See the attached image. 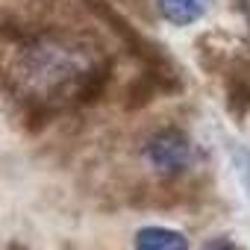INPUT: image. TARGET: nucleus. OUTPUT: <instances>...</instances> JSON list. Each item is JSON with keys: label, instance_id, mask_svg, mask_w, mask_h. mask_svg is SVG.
<instances>
[{"label": "nucleus", "instance_id": "39448f33", "mask_svg": "<svg viewBox=\"0 0 250 250\" xmlns=\"http://www.w3.org/2000/svg\"><path fill=\"white\" fill-rule=\"evenodd\" d=\"M227 109L232 118H244L250 112V80L244 74H232L227 83Z\"/></svg>", "mask_w": 250, "mask_h": 250}, {"label": "nucleus", "instance_id": "20e7f679", "mask_svg": "<svg viewBox=\"0 0 250 250\" xmlns=\"http://www.w3.org/2000/svg\"><path fill=\"white\" fill-rule=\"evenodd\" d=\"M203 3L206 0H156V9L168 24L188 27L203 15Z\"/></svg>", "mask_w": 250, "mask_h": 250}, {"label": "nucleus", "instance_id": "0eeeda50", "mask_svg": "<svg viewBox=\"0 0 250 250\" xmlns=\"http://www.w3.org/2000/svg\"><path fill=\"white\" fill-rule=\"evenodd\" d=\"M12 250H24V247H18V244H15V247H12Z\"/></svg>", "mask_w": 250, "mask_h": 250}, {"label": "nucleus", "instance_id": "423d86ee", "mask_svg": "<svg viewBox=\"0 0 250 250\" xmlns=\"http://www.w3.org/2000/svg\"><path fill=\"white\" fill-rule=\"evenodd\" d=\"M203 250H238L229 238H212V241H206V247Z\"/></svg>", "mask_w": 250, "mask_h": 250}, {"label": "nucleus", "instance_id": "7ed1b4c3", "mask_svg": "<svg viewBox=\"0 0 250 250\" xmlns=\"http://www.w3.org/2000/svg\"><path fill=\"white\" fill-rule=\"evenodd\" d=\"M136 250H188V238L168 227H145L136 232Z\"/></svg>", "mask_w": 250, "mask_h": 250}, {"label": "nucleus", "instance_id": "f03ea898", "mask_svg": "<svg viewBox=\"0 0 250 250\" xmlns=\"http://www.w3.org/2000/svg\"><path fill=\"white\" fill-rule=\"evenodd\" d=\"M180 91V80H174L165 65H150L147 71H142L139 77H133L127 83V88H124V109L127 112H139L145 106H150L153 100H159L162 94H174Z\"/></svg>", "mask_w": 250, "mask_h": 250}, {"label": "nucleus", "instance_id": "f257e3e1", "mask_svg": "<svg viewBox=\"0 0 250 250\" xmlns=\"http://www.w3.org/2000/svg\"><path fill=\"white\" fill-rule=\"evenodd\" d=\"M145 156L159 174H165V180H183V174H188L191 165L197 162V147L186 130L162 127L147 136Z\"/></svg>", "mask_w": 250, "mask_h": 250}]
</instances>
